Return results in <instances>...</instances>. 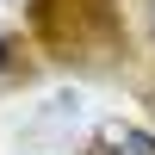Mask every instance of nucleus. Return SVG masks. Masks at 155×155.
Instances as JSON below:
<instances>
[{
  "mask_svg": "<svg viewBox=\"0 0 155 155\" xmlns=\"http://www.w3.org/2000/svg\"><path fill=\"white\" fill-rule=\"evenodd\" d=\"M93 143H99V155H106V149H112V155H155V137L130 130V124H106Z\"/></svg>",
  "mask_w": 155,
  "mask_h": 155,
  "instance_id": "nucleus-1",
  "label": "nucleus"
},
{
  "mask_svg": "<svg viewBox=\"0 0 155 155\" xmlns=\"http://www.w3.org/2000/svg\"><path fill=\"white\" fill-rule=\"evenodd\" d=\"M6 68H12V50H6V44H0V74H6Z\"/></svg>",
  "mask_w": 155,
  "mask_h": 155,
  "instance_id": "nucleus-2",
  "label": "nucleus"
},
{
  "mask_svg": "<svg viewBox=\"0 0 155 155\" xmlns=\"http://www.w3.org/2000/svg\"><path fill=\"white\" fill-rule=\"evenodd\" d=\"M149 25H155V0H149Z\"/></svg>",
  "mask_w": 155,
  "mask_h": 155,
  "instance_id": "nucleus-3",
  "label": "nucleus"
},
{
  "mask_svg": "<svg viewBox=\"0 0 155 155\" xmlns=\"http://www.w3.org/2000/svg\"><path fill=\"white\" fill-rule=\"evenodd\" d=\"M149 106H155V99H149Z\"/></svg>",
  "mask_w": 155,
  "mask_h": 155,
  "instance_id": "nucleus-4",
  "label": "nucleus"
}]
</instances>
